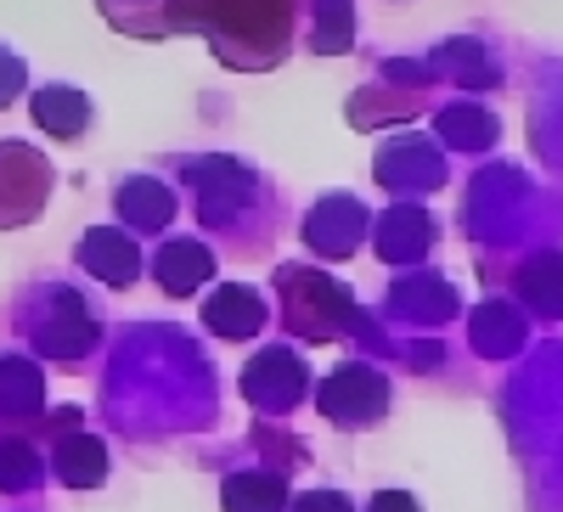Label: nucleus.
<instances>
[{
	"label": "nucleus",
	"instance_id": "nucleus-1",
	"mask_svg": "<svg viewBox=\"0 0 563 512\" xmlns=\"http://www.w3.org/2000/svg\"><path fill=\"white\" fill-rule=\"evenodd\" d=\"M52 198V164L23 142H0V225H29Z\"/></svg>",
	"mask_w": 563,
	"mask_h": 512
},
{
	"label": "nucleus",
	"instance_id": "nucleus-2",
	"mask_svg": "<svg viewBox=\"0 0 563 512\" xmlns=\"http://www.w3.org/2000/svg\"><path fill=\"white\" fill-rule=\"evenodd\" d=\"M85 113V102L79 97H68V90H40L34 97V124H45V130H57V135H79L85 124L79 119H63V113Z\"/></svg>",
	"mask_w": 563,
	"mask_h": 512
},
{
	"label": "nucleus",
	"instance_id": "nucleus-5",
	"mask_svg": "<svg viewBox=\"0 0 563 512\" xmlns=\"http://www.w3.org/2000/svg\"><path fill=\"white\" fill-rule=\"evenodd\" d=\"M294 512H350V501L321 490V496H299V507H294Z\"/></svg>",
	"mask_w": 563,
	"mask_h": 512
},
{
	"label": "nucleus",
	"instance_id": "nucleus-3",
	"mask_svg": "<svg viewBox=\"0 0 563 512\" xmlns=\"http://www.w3.org/2000/svg\"><path fill=\"white\" fill-rule=\"evenodd\" d=\"M63 479H68V485H79V490H85V485L97 490V485L108 479V456H102V445L79 439V450H74L68 461H63Z\"/></svg>",
	"mask_w": 563,
	"mask_h": 512
},
{
	"label": "nucleus",
	"instance_id": "nucleus-4",
	"mask_svg": "<svg viewBox=\"0 0 563 512\" xmlns=\"http://www.w3.org/2000/svg\"><path fill=\"white\" fill-rule=\"evenodd\" d=\"M231 299H214L203 315H209V327L214 333H243L249 321H254V304H249V288H225Z\"/></svg>",
	"mask_w": 563,
	"mask_h": 512
},
{
	"label": "nucleus",
	"instance_id": "nucleus-6",
	"mask_svg": "<svg viewBox=\"0 0 563 512\" xmlns=\"http://www.w3.org/2000/svg\"><path fill=\"white\" fill-rule=\"evenodd\" d=\"M372 512H422L411 496H378V507H372Z\"/></svg>",
	"mask_w": 563,
	"mask_h": 512
}]
</instances>
